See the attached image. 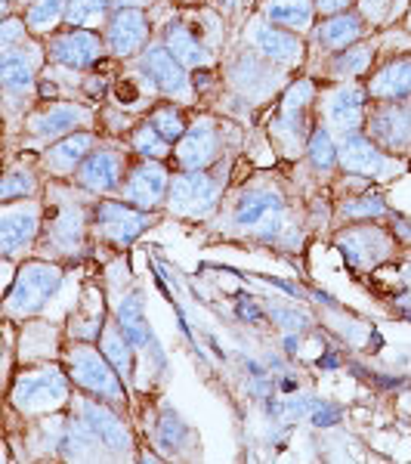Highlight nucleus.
I'll list each match as a JSON object with an SVG mask.
<instances>
[{
	"label": "nucleus",
	"instance_id": "26",
	"mask_svg": "<svg viewBox=\"0 0 411 464\" xmlns=\"http://www.w3.org/2000/svg\"><path fill=\"white\" fill-rule=\"evenodd\" d=\"M0 81H4L6 93H25L34 87V69L25 59V53L16 50H4V63H0Z\"/></svg>",
	"mask_w": 411,
	"mask_h": 464
},
{
	"label": "nucleus",
	"instance_id": "41",
	"mask_svg": "<svg viewBox=\"0 0 411 464\" xmlns=\"http://www.w3.org/2000/svg\"><path fill=\"white\" fill-rule=\"evenodd\" d=\"M353 0H316V10L325 13V16H334V13H347Z\"/></svg>",
	"mask_w": 411,
	"mask_h": 464
},
{
	"label": "nucleus",
	"instance_id": "37",
	"mask_svg": "<svg viewBox=\"0 0 411 464\" xmlns=\"http://www.w3.org/2000/svg\"><path fill=\"white\" fill-rule=\"evenodd\" d=\"M310 161L322 170L338 164V149H334V143H331V133L322 130V127H316L312 137H310Z\"/></svg>",
	"mask_w": 411,
	"mask_h": 464
},
{
	"label": "nucleus",
	"instance_id": "30",
	"mask_svg": "<svg viewBox=\"0 0 411 464\" xmlns=\"http://www.w3.org/2000/svg\"><path fill=\"white\" fill-rule=\"evenodd\" d=\"M133 149H137L143 159H152V161H164L170 155V140H164L152 124H139L133 130Z\"/></svg>",
	"mask_w": 411,
	"mask_h": 464
},
{
	"label": "nucleus",
	"instance_id": "19",
	"mask_svg": "<svg viewBox=\"0 0 411 464\" xmlns=\"http://www.w3.org/2000/svg\"><path fill=\"white\" fill-rule=\"evenodd\" d=\"M282 208H285V201H282L279 192L263 189V186L244 189L233 208V223L242 229H253V227H260V223H266L272 214H282Z\"/></svg>",
	"mask_w": 411,
	"mask_h": 464
},
{
	"label": "nucleus",
	"instance_id": "15",
	"mask_svg": "<svg viewBox=\"0 0 411 464\" xmlns=\"http://www.w3.org/2000/svg\"><path fill=\"white\" fill-rule=\"evenodd\" d=\"M90 109L74 106V102H59V106L43 109L41 115H34L28 121V130L41 140H62L69 133H78V127L90 124Z\"/></svg>",
	"mask_w": 411,
	"mask_h": 464
},
{
	"label": "nucleus",
	"instance_id": "14",
	"mask_svg": "<svg viewBox=\"0 0 411 464\" xmlns=\"http://www.w3.org/2000/svg\"><path fill=\"white\" fill-rule=\"evenodd\" d=\"M143 72L161 93L167 96H189V78L186 65L170 53L167 47H148L143 53Z\"/></svg>",
	"mask_w": 411,
	"mask_h": 464
},
{
	"label": "nucleus",
	"instance_id": "1",
	"mask_svg": "<svg viewBox=\"0 0 411 464\" xmlns=\"http://www.w3.org/2000/svg\"><path fill=\"white\" fill-rule=\"evenodd\" d=\"M59 285H62V269L43 264V260H32L19 269L16 282H13L10 297H6V313L10 316H32L56 295Z\"/></svg>",
	"mask_w": 411,
	"mask_h": 464
},
{
	"label": "nucleus",
	"instance_id": "42",
	"mask_svg": "<svg viewBox=\"0 0 411 464\" xmlns=\"http://www.w3.org/2000/svg\"><path fill=\"white\" fill-rule=\"evenodd\" d=\"M272 316L275 319H285V322H282L285 328H303L306 325V319L301 316V313H291V310H272Z\"/></svg>",
	"mask_w": 411,
	"mask_h": 464
},
{
	"label": "nucleus",
	"instance_id": "40",
	"mask_svg": "<svg viewBox=\"0 0 411 464\" xmlns=\"http://www.w3.org/2000/svg\"><path fill=\"white\" fill-rule=\"evenodd\" d=\"M310 421L316 424V428H331V424H338V421H340V409L322 402V406H316V411L310 415Z\"/></svg>",
	"mask_w": 411,
	"mask_h": 464
},
{
	"label": "nucleus",
	"instance_id": "20",
	"mask_svg": "<svg viewBox=\"0 0 411 464\" xmlns=\"http://www.w3.org/2000/svg\"><path fill=\"white\" fill-rule=\"evenodd\" d=\"M365 96H368V87H343L328 100V121H331V127H338L343 137L358 133V127H362Z\"/></svg>",
	"mask_w": 411,
	"mask_h": 464
},
{
	"label": "nucleus",
	"instance_id": "7",
	"mask_svg": "<svg viewBox=\"0 0 411 464\" xmlns=\"http://www.w3.org/2000/svg\"><path fill=\"white\" fill-rule=\"evenodd\" d=\"M93 223L115 245H130L148 227V211L127 205V201H100Z\"/></svg>",
	"mask_w": 411,
	"mask_h": 464
},
{
	"label": "nucleus",
	"instance_id": "4",
	"mask_svg": "<svg viewBox=\"0 0 411 464\" xmlns=\"http://www.w3.org/2000/svg\"><path fill=\"white\" fill-rule=\"evenodd\" d=\"M167 192H170L167 168H164L161 161H152V159L137 164V168H133L121 183V196H124L127 205L143 208V211H155V208H161V201L167 198Z\"/></svg>",
	"mask_w": 411,
	"mask_h": 464
},
{
	"label": "nucleus",
	"instance_id": "11",
	"mask_svg": "<svg viewBox=\"0 0 411 464\" xmlns=\"http://www.w3.org/2000/svg\"><path fill=\"white\" fill-rule=\"evenodd\" d=\"M102 56V41L90 28H72L50 41V59L69 69H87Z\"/></svg>",
	"mask_w": 411,
	"mask_h": 464
},
{
	"label": "nucleus",
	"instance_id": "32",
	"mask_svg": "<svg viewBox=\"0 0 411 464\" xmlns=\"http://www.w3.org/2000/svg\"><path fill=\"white\" fill-rule=\"evenodd\" d=\"M81 214H74V208L62 211L50 223V236H53L56 245H62V251H78L81 245Z\"/></svg>",
	"mask_w": 411,
	"mask_h": 464
},
{
	"label": "nucleus",
	"instance_id": "6",
	"mask_svg": "<svg viewBox=\"0 0 411 464\" xmlns=\"http://www.w3.org/2000/svg\"><path fill=\"white\" fill-rule=\"evenodd\" d=\"M338 161L347 174H358V177H390L393 174V161L384 155V149L371 137H362V133L343 137V143L338 149Z\"/></svg>",
	"mask_w": 411,
	"mask_h": 464
},
{
	"label": "nucleus",
	"instance_id": "36",
	"mask_svg": "<svg viewBox=\"0 0 411 464\" xmlns=\"http://www.w3.org/2000/svg\"><path fill=\"white\" fill-rule=\"evenodd\" d=\"M34 189H37V183L28 170H10V174L4 177V186H0V198H4V205H10V201H16V198H32Z\"/></svg>",
	"mask_w": 411,
	"mask_h": 464
},
{
	"label": "nucleus",
	"instance_id": "10",
	"mask_svg": "<svg viewBox=\"0 0 411 464\" xmlns=\"http://www.w3.org/2000/svg\"><path fill=\"white\" fill-rule=\"evenodd\" d=\"M74 177H78V183L84 186V189L96 192V196H106V192L121 189L124 164L115 152H109V149H96V152H90L87 159L81 161Z\"/></svg>",
	"mask_w": 411,
	"mask_h": 464
},
{
	"label": "nucleus",
	"instance_id": "8",
	"mask_svg": "<svg viewBox=\"0 0 411 464\" xmlns=\"http://www.w3.org/2000/svg\"><path fill=\"white\" fill-rule=\"evenodd\" d=\"M37 229H41V208L34 201H22V205H6L0 214V248L6 257H16L22 248L34 242Z\"/></svg>",
	"mask_w": 411,
	"mask_h": 464
},
{
	"label": "nucleus",
	"instance_id": "31",
	"mask_svg": "<svg viewBox=\"0 0 411 464\" xmlns=\"http://www.w3.org/2000/svg\"><path fill=\"white\" fill-rule=\"evenodd\" d=\"M148 124H152L164 140H170V143H179V140L186 137V130H189V124H186L183 111L174 109V106L155 109L152 115H148Z\"/></svg>",
	"mask_w": 411,
	"mask_h": 464
},
{
	"label": "nucleus",
	"instance_id": "22",
	"mask_svg": "<svg viewBox=\"0 0 411 464\" xmlns=\"http://www.w3.org/2000/svg\"><path fill=\"white\" fill-rule=\"evenodd\" d=\"M118 325H121L127 341H130L137 350H158V341H155L152 328H148V322H146L143 297H139L137 291L127 295L121 301V306H118Z\"/></svg>",
	"mask_w": 411,
	"mask_h": 464
},
{
	"label": "nucleus",
	"instance_id": "16",
	"mask_svg": "<svg viewBox=\"0 0 411 464\" xmlns=\"http://www.w3.org/2000/svg\"><path fill=\"white\" fill-rule=\"evenodd\" d=\"M368 127H371V140H375V143L393 149V152L396 149H406L411 146V106L396 100V106L375 111Z\"/></svg>",
	"mask_w": 411,
	"mask_h": 464
},
{
	"label": "nucleus",
	"instance_id": "23",
	"mask_svg": "<svg viewBox=\"0 0 411 464\" xmlns=\"http://www.w3.org/2000/svg\"><path fill=\"white\" fill-rule=\"evenodd\" d=\"M368 96H375V100H387V102H396V100H406V96H411V56L396 59V63L384 65V69L371 78Z\"/></svg>",
	"mask_w": 411,
	"mask_h": 464
},
{
	"label": "nucleus",
	"instance_id": "39",
	"mask_svg": "<svg viewBox=\"0 0 411 464\" xmlns=\"http://www.w3.org/2000/svg\"><path fill=\"white\" fill-rule=\"evenodd\" d=\"M25 32H28V22H19V19H6L4 22V50H16V44L22 41L25 44Z\"/></svg>",
	"mask_w": 411,
	"mask_h": 464
},
{
	"label": "nucleus",
	"instance_id": "3",
	"mask_svg": "<svg viewBox=\"0 0 411 464\" xmlns=\"http://www.w3.org/2000/svg\"><path fill=\"white\" fill-rule=\"evenodd\" d=\"M69 372L74 378V384H81L84 391L106 402H121L124 391H121V375L115 372V365L109 362L106 353H96L93 347H74L69 353Z\"/></svg>",
	"mask_w": 411,
	"mask_h": 464
},
{
	"label": "nucleus",
	"instance_id": "12",
	"mask_svg": "<svg viewBox=\"0 0 411 464\" xmlns=\"http://www.w3.org/2000/svg\"><path fill=\"white\" fill-rule=\"evenodd\" d=\"M338 248L353 266H375L390 254V238L378 227H353L338 236Z\"/></svg>",
	"mask_w": 411,
	"mask_h": 464
},
{
	"label": "nucleus",
	"instance_id": "29",
	"mask_svg": "<svg viewBox=\"0 0 411 464\" xmlns=\"http://www.w3.org/2000/svg\"><path fill=\"white\" fill-rule=\"evenodd\" d=\"M130 347L133 343L127 341V334L121 332V325L118 328H106V334H102V353L111 365H115V372L121 375L124 381L130 378Z\"/></svg>",
	"mask_w": 411,
	"mask_h": 464
},
{
	"label": "nucleus",
	"instance_id": "35",
	"mask_svg": "<svg viewBox=\"0 0 411 464\" xmlns=\"http://www.w3.org/2000/svg\"><path fill=\"white\" fill-rule=\"evenodd\" d=\"M368 65H371V50L368 47H347L334 56L331 72L338 74V78H358V74L368 72Z\"/></svg>",
	"mask_w": 411,
	"mask_h": 464
},
{
	"label": "nucleus",
	"instance_id": "27",
	"mask_svg": "<svg viewBox=\"0 0 411 464\" xmlns=\"http://www.w3.org/2000/svg\"><path fill=\"white\" fill-rule=\"evenodd\" d=\"M65 10H69V0H32L28 6V32L34 34H47L53 32L59 22L65 19Z\"/></svg>",
	"mask_w": 411,
	"mask_h": 464
},
{
	"label": "nucleus",
	"instance_id": "9",
	"mask_svg": "<svg viewBox=\"0 0 411 464\" xmlns=\"http://www.w3.org/2000/svg\"><path fill=\"white\" fill-rule=\"evenodd\" d=\"M216 155H220V130L211 118L189 124L186 137L177 143V161L183 170H205L216 161Z\"/></svg>",
	"mask_w": 411,
	"mask_h": 464
},
{
	"label": "nucleus",
	"instance_id": "38",
	"mask_svg": "<svg viewBox=\"0 0 411 464\" xmlns=\"http://www.w3.org/2000/svg\"><path fill=\"white\" fill-rule=\"evenodd\" d=\"M186 433H189V430H186V424L179 421V418L174 415V411H167V415L161 418L158 443H161V446H167V449H170V446H179V443H183Z\"/></svg>",
	"mask_w": 411,
	"mask_h": 464
},
{
	"label": "nucleus",
	"instance_id": "33",
	"mask_svg": "<svg viewBox=\"0 0 411 464\" xmlns=\"http://www.w3.org/2000/svg\"><path fill=\"white\" fill-rule=\"evenodd\" d=\"M109 0H69V10H65V22L72 28H93L96 22L106 16Z\"/></svg>",
	"mask_w": 411,
	"mask_h": 464
},
{
	"label": "nucleus",
	"instance_id": "5",
	"mask_svg": "<svg viewBox=\"0 0 411 464\" xmlns=\"http://www.w3.org/2000/svg\"><path fill=\"white\" fill-rule=\"evenodd\" d=\"M69 396V381L59 375L56 369H43L37 375H22L13 387V402L22 411H43L56 409Z\"/></svg>",
	"mask_w": 411,
	"mask_h": 464
},
{
	"label": "nucleus",
	"instance_id": "21",
	"mask_svg": "<svg viewBox=\"0 0 411 464\" xmlns=\"http://www.w3.org/2000/svg\"><path fill=\"white\" fill-rule=\"evenodd\" d=\"M253 47L260 50V56L272 59V63H297L303 56V44L294 34L285 32L279 25H257L253 28Z\"/></svg>",
	"mask_w": 411,
	"mask_h": 464
},
{
	"label": "nucleus",
	"instance_id": "43",
	"mask_svg": "<svg viewBox=\"0 0 411 464\" xmlns=\"http://www.w3.org/2000/svg\"><path fill=\"white\" fill-rule=\"evenodd\" d=\"M402 282H406V291H402L399 301L411 306V266H406V273H402Z\"/></svg>",
	"mask_w": 411,
	"mask_h": 464
},
{
	"label": "nucleus",
	"instance_id": "25",
	"mask_svg": "<svg viewBox=\"0 0 411 464\" xmlns=\"http://www.w3.org/2000/svg\"><path fill=\"white\" fill-rule=\"evenodd\" d=\"M164 47H167L183 65H205L207 63V50L201 47V41L183 25V22H170V25L164 28Z\"/></svg>",
	"mask_w": 411,
	"mask_h": 464
},
{
	"label": "nucleus",
	"instance_id": "24",
	"mask_svg": "<svg viewBox=\"0 0 411 464\" xmlns=\"http://www.w3.org/2000/svg\"><path fill=\"white\" fill-rule=\"evenodd\" d=\"M362 19L356 16V13H334V16H328L322 22V28H319V44L328 50H347L353 47V44L362 37Z\"/></svg>",
	"mask_w": 411,
	"mask_h": 464
},
{
	"label": "nucleus",
	"instance_id": "2",
	"mask_svg": "<svg viewBox=\"0 0 411 464\" xmlns=\"http://www.w3.org/2000/svg\"><path fill=\"white\" fill-rule=\"evenodd\" d=\"M167 205L183 217H211L220 205V183L205 170H183L170 179Z\"/></svg>",
	"mask_w": 411,
	"mask_h": 464
},
{
	"label": "nucleus",
	"instance_id": "17",
	"mask_svg": "<svg viewBox=\"0 0 411 464\" xmlns=\"http://www.w3.org/2000/svg\"><path fill=\"white\" fill-rule=\"evenodd\" d=\"M81 418H84L90 433L106 449H111V452H127V449H130V433H127L124 421L109 406L87 400L84 406H81Z\"/></svg>",
	"mask_w": 411,
	"mask_h": 464
},
{
	"label": "nucleus",
	"instance_id": "13",
	"mask_svg": "<svg viewBox=\"0 0 411 464\" xmlns=\"http://www.w3.org/2000/svg\"><path fill=\"white\" fill-rule=\"evenodd\" d=\"M148 41V19L143 10H118L109 19L106 28V47L115 56H133L143 50Z\"/></svg>",
	"mask_w": 411,
	"mask_h": 464
},
{
	"label": "nucleus",
	"instance_id": "18",
	"mask_svg": "<svg viewBox=\"0 0 411 464\" xmlns=\"http://www.w3.org/2000/svg\"><path fill=\"white\" fill-rule=\"evenodd\" d=\"M90 149H93V133L78 130V133H69V137L56 140V143L41 155V161L50 174L69 177L72 170L81 168V161L90 155Z\"/></svg>",
	"mask_w": 411,
	"mask_h": 464
},
{
	"label": "nucleus",
	"instance_id": "28",
	"mask_svg": "<svg viewBox=\"0 0 411 464\" xmlns=\"http://www.w3.org/2000/svg\"><path fill=\"white\" fill-rule=\"evenodd\" d=\"M266 19L279 28H306L312 19V6L306 0H288V4H269Z\"/></svg>",
	"mask_w": 411,
	"mask_h": 464
},
{
	"label": "nucleus",
	"instance_id": "34",
	"mask_svg": "<svg viewBox=\"0 0 411 464\" xmlns=\"http://www.w3.org/2000/svg\"><path fill=\"white\" fill-rule=\"evenodd\" d=\"M387 214V201L378 192H365L358 198H347L340 205L343 220H371V217H384Z\"/></svg>",
	"mask_w": 411,
	"mask_h": 464
}]
</instances>
